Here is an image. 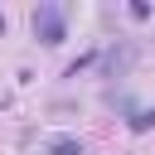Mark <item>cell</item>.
<instances>
[{
  "label": "cell",
  "instance_id": "obj_1",
  "mask_svg": "<svg viewBox=\"0 0 155 155\" xmlns=\"http://www.w3.org/2000/svg\"><path fill=\"white\" fill-rule=\"evenodd\" d=\"M34 39H39V44H48V48H58V44L68 39V10H63V5H53V0L34 5Z\"/></svg>",
  "mask_w": 155,
  "mask_h": 155
},
{
  "label": "cell",
  "instance_id": "obj_2",
  "mask_svg": "<svg viewBox=\"0 0 155 155\" xmlns=\"http://www.w3.org/2000/svg\"><path fill=\"white\" fill-rule=\"evenodd\" d=\"M48 155H87V145L78 136H53L48 140Z\"/></svg>",
  "mask_w": 155,
  "mask_h": 155
},
{
  "label": "cell",
  "instance_id": "obj_3",
  "mask_svg": "<svg viewBox=\"0 0 155 155\" xmlns=\"http://www.w3.org/2000/svg\"><path fill=\"white\" fill-rule=\"evenodd\" d=\"M126 63H131V44H121V53L111 48V58H107V73L116 78V73H126Z\"/></svg>",
  "mask_w": 155,
  "mask_h": 155
},
{
  "label": "cell",
  "instance_id": "obj_4",
  "mask_svg": "<svg viewBox=\"0 0 155 155\" xmlns=\"http://www.w3.org/2000/svg\"><path fill=\"white\" fill-rule=\"evenodd\" d=\"M155 126V107H140V111H131V131H150Z\"/></svg>",
  "mask_w": 155,
  "mask_h": 155
},
{
  "label": "cell",
  "instance_id": "obj_5",
  "mask_svg": "<svg viewBox=\"0 0 155 155\" xmlns=\"http://www.w3.org/2000/svg\"><path fill=\"white\" fill-rule=\"evenodd\" d=\"M0 29H5V15H0Z\"/></svg>",
  "mask_w": 155,
  "mask_h": 155
}]
</instances>
